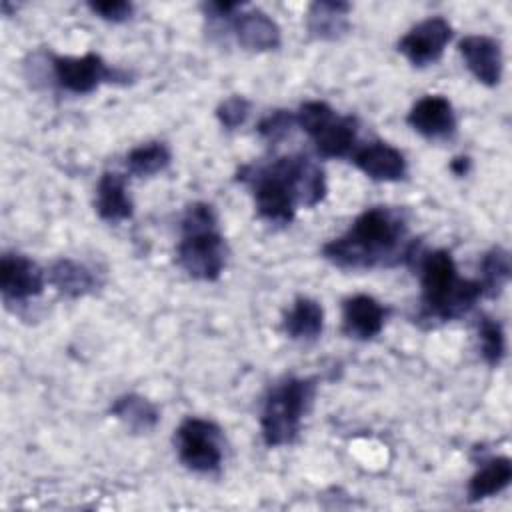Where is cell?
Wrapping results in <instances>:
<instances>
[{
	"instance_id": "cell-1",
	"label": "cell",
	"mask_w": 512,
	"mask_h": 512,
	"mask_svg": "<svg viewBox=\"0 0 512 512\" xmlns=\"http://www.w3.org/2000/svg\"><path fill=\"white\" fill-rule=\"evenodd\" d=\"M238 180L250 188L258 216L270 224H290L298 206L314 208L328 192L324 170L306 154L246 164Z\"/></svg>"
},
{
	"instance_id": "cell-2",
	"label": "cell",
	"mask_w": 512,
	"mask_h": 512,
	"mask_svg": "<svg viewBox=\"0 0 512 512\" xmlns=\"http://www.w3.org/2000/svg\"><path fill=\"white\" fill-rule=\"evenodd\" d=\"M416 254V242L408 240L404 214L390 206L366 208L342 236L322 246V256L344 270H370L412 262Z\"/></svg>"
},
{
	"instance_id": "cell-3",
	"label": "cell",
	"mask_w": 512,
	"mask_h": 512,
	"mask_svg": "<svg viewBox=\"0 0 512 512\" xmlns=\"http://www.w3.org/2000/svg\"><path fill=\"white\" fill-rule=\"evenodd\" d=\"M418 276L422 310L428 318L442 322L460 318L482 298L480 282L460 278L448 250L418 252Z\"/></svg>"
},
{
	"instance_id": "cell-4",
	"label": "cell",
	"mask_w": 512,
	"mask_h": 512,
	"mask_svg": "<svg viewBox=\"0 0 512 512\" xmlns=\"http://www.w3.org/2000/svg\"><path fill=\"white\" fill-rule=\"evenodd\" d=\"M176 264L194 280L214 282L226 266L228 248L218 232V216L206 202H192L180 218Z\"/></svg>"
},
{
	"instance_id": "cell-5",
	"label": "cell",
	"mask_w": 512,
	"mask_h": 512,
	"mask_svg": "<svg viewBox=\"0 0 512 512\" xmlns=\"http://www.w3.org/2000/svg\"><path fill=\"white\" fill-rule=\"evenodd\" d=\"M314 394V378L290 376L270 388L260 412V434L266 446H288L298 438Z\"/></svg>"
},
{
	"instance_id": "cell-6",
	"label": "cell",
	"mask_w": 512,
	"mask_h": 512,
	"mask_svg": "<svg viewBox=\"0 0 512 512\" xmlns=\"http://www.w3.org/2000/svg\"><path fill=\"white\" fill-rule=\"evenodd\" d=\"M174 444L180 462L198 474L216 472L222 466V430L206 418H186L174 432Z\"/></svg>"
},
{
	"instance_id": "cell-7",
	"label": "cell",
	"mask_w": 512,
	"mask_h": 512,
	"mask_svg": "<svg viewBox=\"0 0 512 512\" xmlns=\"http://www.w3.org/2000/svg\"><path fill=\"white\" fill-rule=\"evenodd\" d=\"M50 72L58 88L70 94H90L108 82H126L128 74L106 64L100 54L52 56Z\"/></svg>"
},
{
	"instance_id": "cell-8",
	"label": "cell",
	"mask_w": 512,
	"mask_h": 512,
	"mask_svg": "<svg viewBox=\"0 0 512 512\" xmlns=\"http://www.w3.org/2000/svg\"><path fill=\"white\" fill-rule=\"evenodd\" d=\"M450 40H452L450 22L442 16H428L418 24H414L398 40V52H402L412 66L422 68L438 62Z\"/></svg>"
},
{
	"instance_id": "cell-9",
	"label": "cell",
	"mask_w": 512,
	"mask_h": 512,
	"mask_svg": "<svg viewBox=\"0 0 512 512\" xmlns=\"http://www.w3.org/2000/svg\"><path fill=\"white\" fill-rule=\"evenodd\" d=\"M46 272L24 254L0 258V292L4 302H26L40 296L46 286Z\"/></svg>"
},
{
	"instance_id": "cell-10",
	"label": "cell",
	"mask_w": 512,
	"mask_h": 512,
	"mask_svg": "<svg viewBox=\"0 0 512 512\" xmlns=\"http://www.w3.org/2000/svg\"><path fill=\"white\" fill-rule=\"evenodd\" d=\"M350 160L364 176L376 182H398L408 172L404 154L382 140H372L356 146L350 154Z\"/></svg>"
},
{
	"instance_id": "cell-11",
	"label": "cell",
	"mask_w": 512,
	"mask_h": 512,
	"mask_svg": "<svg viewBox=\"0 0 512 512\" xmlns=\"http://www.w3.org/2000/svg\"><path fill=\"white\" fill-rule=\"evenodd\" d=\"M408 126L428 140H444L456 132L452 102L442 94H426L410 108Z\"/></svg>"
},
{
	"instance_id": "cell-12",
	"label": "cell",
	"mask_w": 512,
	"mask_h": 512,
	"mask_svg": "<svg viewBox=\"0 0 512 512\" xmlns=\"http://www.w3.org/2000/svg\"><path fill=\"white\" fill-rule=\"evenodd\" d=\"M232 34L236 42L250 52L276 50L282 44V32L274 18H270L260 8L238 10L230 20Z\"/></svg>"
},
{
	"instance_id": "cell-13",
	"label": "cell",
	"mask_w": 512,
	"mask_h": 512,
	"mask_svg": "<svg viewBox=\"0 0 512 512\" xmlns=\"http://www.w3.org/2000/svg\"><path fill=\"white\" fill-rule=\"evenodd\" d=\"M466 68L484 86H496L502 80V48L500 42L486 34H468L458 42Z\"/></svg>"
},
{
	"instance_id": "cell-14",
	"label": "cell",
	"mask_w": 512,
	"mask_h": 512,
	"mask_svg": "<svg viewBox=\"0 0 512 512\" xmlns=\"http://www.w3.org/2000/svg\"><path fill=\"white\" fill-rule=\"evenodd\" d=\"M388 310L368 294H354L342 304V328L350 338L372 340L384 328Z\"/></svg>"
},
{
	"instance_id": "cell-15",
	"label": "cell",
	"mask_w": 512,
	"mask_h": 512,
	"mask_svg": "<svg viewBox=\"0 0 512 512\" xmlns=\"http://www.w3.org/2000/svg\"><path fill=\"white\" fill-rule=\"evenodd\" d=\"M310 138L322 158H346L358 146V120L334 114Z\"/></svg>"
},
{
	"instance_id": "cell-16",
	"label": "cell",
	"mask_w": 512,
	"mask_h": 512,
	"mask_svg": "<svg viewBox=\"0 0 512 512\" xmlns=\"http://www.w3.org/2000/svg\"><path fill=\"white\" fill-rule=\"evenodd\" d=\"M96 214L110 224L132 218L134 204L126 188V178L118 172H104L96 184Z\"/></svg>"
},
{
	"instance_id": "cell-17",
	"label": "cell",
	"mask_w": 512,
	"mask_h": 512,
	"mask_svg": "<svg viewBox=\"0 0 512 512\" xmlns=\"http://www.w3.org/2000/svg\"><path fill=\"white\" fill-rule=\"evenodd\" d=\"M350 4L340 0H318L308 6L306 30L316 40H338L350 30Z\"/></svg>"
},
{
	"instance_id": "cell-18",
	"label": "cell",
	"mask_w": 512,
	"mask_h": 512,
	"mask_svg": "<svg viewBox=\"0 0 512 512\" xmlns=\"http://www.w3.org/2000/svg\"><path fill=\"white\" fill-rule=\"evenodd\" d=\"M46 280L62 296L80 298L92 294L98 288V278L94 270L72 258H58L46 270Z\"/></svg>"
},
{
	"instance_id": "cell-19",
	"label": "cell",
	"mask_w": 512,
	"mask_h": 512,
	"mask_svg": "<svg viewBox=\"0 0 512 512\" xmlns=\"http://www.w3.org/2000/svg\"><path fill=\"white\" fill-rule=\"evenodd\" d=\"M282 328L292 340L312 342L322 334L324 310L314 298L298 296L284 314Z\"/></svg>"
},
{
	"instance_id": "cell-20",
	"label": "cell",
	"mask_w": 512,
	"mask_h": 512,
	"mask_svg": "<svg viewBox=\"0 0 512 512\" xmlns=\"http://www.w3.org/2000/svg\"><path fill=\"white\" fill-rule=\"evenodd\" d=\"M512 480V462L508 456H496L484 462L468 480V502H480L484 498L500 494Z\"/></svg>"
},
{
	"instance_id": "cell-21",
	"label": "cell",
	"mask_w": 512,
	"mask_h": 512,
	"mask_svg": "<svg viewBox=\"0 0 512 512\" xmlns=\"http://www.w3.org/2000/svg\"><path fill=\"white\" fill-rule=\"evenodd\" d=\"M110 414L134 434H146L154 430L160 420L156 404H152L148 398L140 394L118 396L110 406Z\"/></svg>"
},
{
	"instance_id": "cell-22",
	"label": "cell",
	"mask_w": 512,
	"mask_h": 512,
	"mask_svg": "<svg viewBox=\"0 0 512 512\" xmlns=\"http://www.w3.org/2000/svg\"><path fill=\"white\" fill-rule=\"evenodd\" d=\"M170 160H172L170 148L164 142L150 140V142L134 146L126 154V168L134 176L148 178V176L162 172L170 164Z\"/></svg>"
},
{
	"instance_id": "cell-23",
	"label": "cell",
	"mask_w": 512,
	"mask_h": 512,
	"mask_svg": "<svg viewBox=\"0 0 512 512\" xmlns=\"http://www.w3.org/2000/svg\"><path fill=\"white\" fill-rule=\"evenodd\" d=\"M510 254L502 246L490 248L482 262H480V286H482V296L496 298L508 284L510 280Z\"/></svg>"
},
{
	"instance_id": "cell-24",
	"label": "cell",
	"mask_w": 512,
	"mask_h": 512,
	"mask_svg": "<svg viewBox=\"0 0 512 512\" xmlns=\"http://www.w3.org/2000/svg\"><path fill=\"white\" fill-rule=\"evenodd\" d=\"M478 336L484 362L488 366H498L506 354V336L502 324L492 318H482L478 326Z\"/></svg>"
},
{
	"instance_id": "cell-25",
	"label": "cell",
	"mask_w": 512,
	"mask_h": 512,
	"mask_svg": "<svg viewBox=\"0 0 512 512\" xmlns=\"http://www.w3.org/2000/svg\"><path fill=\"white\" fill-rule=\"evenodd\" d=\"M296 126V114L290 110H274L270 114H266L256 130L260 134V138H264L268 144H276L280 140H284L292 128Z\"/></svg>"
},
{
	"instance_id": "cell-26",
	"label": "cell",
	"mask_w": 512,
	"mask_h": 512,
	"mask_svg": "<svg viewBox=\"0 0 512 512\" xmlns=\"http://www.w3.org/2000/svg\"><path fill=\"white\" fill-rule=\"evenodd\" d=\"M250 108H252V104H250L248 98L234 94V96L224 98V100L218 104V108H216V118H218V122H220L224 128L234 130V128H238V126H242V124L246 122V118L250 116Z\"/></svg>"
},
{
	"instance_id": "cell-27",
	"label": "cell",
	"mask_w": 512,
	"mask_h": 512,
	"mask_svg": "<svg viewBox=\"0 0 512 512\" xmlns=\"http://www.w3.org/2000/svg\"><path fill=\"white\" fill-rule=\"evenodd\" d=\"M88 8L106 22H124L132 16L134 6L126 0H104V2H88Z\"/></svg>"
},
{
	"instance_id": "cell-28",
	"label": "cell",
	"mask_w": 512,
	"mask_h": 512,
	"mask_svg": "<svg viewBox=\"0 0 512 512\" xmlns=\"http://www.w3.org/2000/svg\"><path fill=\"white\" fill-rule=\"evenodd\" d=\"M450 170H452L456 176L468 174V170H470V158H468V156H456V158L450 162Z\"/></svg>"
}]
</instances>
